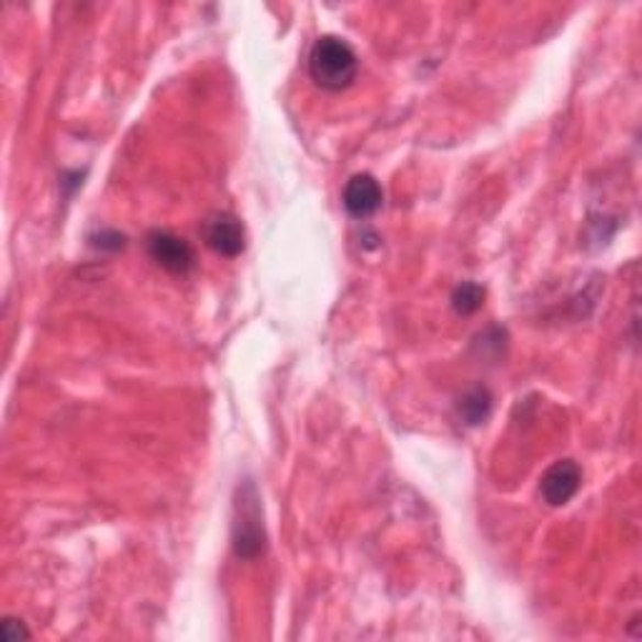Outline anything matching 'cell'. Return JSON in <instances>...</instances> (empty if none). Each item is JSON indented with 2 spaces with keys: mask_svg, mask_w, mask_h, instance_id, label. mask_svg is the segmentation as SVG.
<instances>
[{
  "mask_svg": "<svg viewBox=\"0 0 642 642\" xmlns=\"http://www.w3.org/2000/svg\"><path fill=\"white\" fill-rule=\"evenodd\" d=\"M309 76L321 91H346L359 76V56L339 35H321L309 51Z\"/></svg>",
  "mask_w": 642,
  "mask_h": 642,
  "instance_id": "6da1fadb",
  "label": "cell"
},
{
  "mask_svg": "<svg viewBox=\"0 0 642 642\" xmlns=\"http://www.w3.org/2000/svg\"><path fill=\"white\" fill-rule=\"evenodd\" d=\"M234 552L239 560H256L264 555L266 547V530H264V512L262 497L252 479H244L236 487L234 497Z\"/></svg>",
  "mask_w": 642,
  "mask_h": 642,
  "instance_id": "7a4b0ae2",
  "label": "cell"
},
{
  "mask_svg": "<svg viewBox=\"0 0 642 642\" xmlns=\"http://www.w3.org/2000/svg\"><path fill=\"white\" fill-rule=\"evenodd\" d=\"M146 252L151 256V262H156L160 269L174 274V276H186L193 272L196 266V254L191 244L181 236H176L174 231L154 229L146 236Z\"/></svg>",
  "mask_w": 642,
  "mask_h": 642,
  "instance_id": "3957f363",
  "label": "cell"
},
{
  "mask_svg": "<svg viewBox=\"0 0 642 642\" xmlns=\"http://www.w3.org/2000/svg\"><path fill=\"white\" fill-rule=\"evenodd\" d=\"M583 469L575 460H560L540 479V495L550 507H565L579 492Z\"/></svg>",
  "mask_w": 642,
  "mask_h": 642,
  "instance_id": "277c9868",
  "label": "cell"
},
{
  "mask_svg": "<svg viewBox=\"0 0 642 642\" xmlns=\"http://www.w3.org/2000/svg\"><path fill=\"white\" fill-rule=\"evenodd\" d=\"M342 201L352 219L364 221L372 219L374 213L381 209V203H385V191H381L379 181L372 174H356L346 181Z\"/></svg>",
  "mask_w": 642,
  "mask_h": 642,
  "instance_id": "5b68a950",
  "label": "cell"
},
{
  "mask_svg": "<svg viewBox=\"0 0 642 642\" xmlns=\"http://www.w3.org/2000/svg\"><path fill=\"white\" fill-rule=\"evenodd\" d=\"M203 241L219 256L236 258L246 248V231L244 224L231 213H217L203 224Z\"/></svg>",
  "mask_w": 642,
  "mask_h": 642,
  "instance_id": "8992f818",
  "label": "cell"
},
{
  "mask_svg": "<svg viewBox=\"0 0 642 642\" xmlns=\"http://www.w3.org/2000/svg\"><path fill=\"white\" fill-rule=\"evenodd\" d=\"M460 417L465 419V424L469 427H479L485 424L489 414H492V395H489L487 387H472L465 391L457 405Z\"/></svg>",
  "mask_w": 642,
  "mask_h": 642,
  "instance_id": "52a82bcc",
  "label": "cell"
},
{
  "mask_svg": "<svg viewBox=\"0 0 642 642\" xmlns=\"http://www.w3.org/2000/svg\"><path fill=\"white\" fill-rule=\"evenodd\" d=\"M485 287L477 281H462L457 289L452 291V309L457 311L460 317H472L477 314L485 305Z\"/></svg>",
  "mask_w": 642,
  "mask_h": 642,
  "instance_id": "ba28073f",
  "label": "cell"
},
{
  "mask_svg": "<svg viewBox=\"0 0 642 642\" xmlns=\"http://www.w3.org/2000/svg\"><path fill=\"white\" fill-rule=\"evenodd\" d=\"M91 246L101 248V252H121V248L126 246V236L119 234V231L103 229L91 236Z\"/></svg>",
  "mask_w": 642,
  "mask_h": 642,
  "instance_id": "9c48e42d",
  "label": "cell"
},
{
  "mask_svg": "<svg viewBox=\"0 0 642 642\" xmlns=\"http://www.w3.org/2000/svg\"><path fill=\"white\" fill-rule=\"evenodd\" d=\"M0 635H3L5 642H21L31 638V630L25 628L23 620L3 618V622H0Z\"/></svg>",
  "mask_w": 642,
  "mask_h": 642,
  "instance_id": "30bf717a",
  "label": "cell"
}]
</instances>
